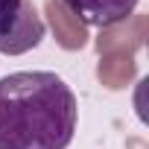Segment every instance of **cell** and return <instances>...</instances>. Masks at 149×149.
<instances>
[{"label": "cell", "mask_w": 149, "mask_h": 149, "mask_svg": "<svg viewBox=\"0 0 149 149\" xmlns=\"http://www.w3.org/2000/svg\"><path fill=\"white\" fill-rule=\"evenodd\" d=\"M44 38V21L32 0H0V53L21 56L38 47Z\"/></svg>", "instance_id": "cell-2"}, {"label": "cell", "mask_w": 149, "mask_h": 149, "mask_svg": "<svg viewBox=\"0 0 149 149\" xmlns=\"http://www.w3.org/2000/svg\"><path fill=\"white\" fill-rule=\"evenodd\" d=\"M61 3L76 15L85 26L88 24H97L102 29V26H111V24L126 21L134 12L137 0H61Z\"/></svg>", "instance_id": "cell-4"}, {"label": "cell", "mask_w": 149, "mask_h": 149, "mask_svg": "<svg viewBox=\"0 0 149 149\" xmlns=\"http://www.w3.org/2000/svg\"><path fill=\"white\" fill-rule=\"evenodd\" d=\"M137 73V61H134V53H123V50H114V53H102L100 64H97V79L108 88V91H120L126 88Z\"/></svg>", "instance_id": "cell-6"}, {"label": "cell", "mask_w": 149, "mask_h": 149, "mask_svg": "<svg viewBox=\"0 0 149 149\" xmlns=\"http://www.w3.org/2000/svg\"><path fill=\"white\" fill-rule=\"evenodd\" d=\"M146 38H149V18L146 15H129L126 21L100 29V35H97V53L100 56L102 53H114V50L134 53L137 47H143Z\"/></svg>", "instance_id": "cell-3"}, {"label": "cell", "mask_w": 149, "mask_h": 149, "mask_svg": "<svg viewBox=\"0 0 149 149\" xmlns=\"http://www.w3.org/2000/svg\"><path fill=\"white\" fill-rule=\"evenodd\" d=\"M44 15H47L50 29H53V35H56L61 50H82L88 44V26L70 12L61 0H47Z\"/></svg>", "instance_id": "cell-5"}, {"label": "cell", "mask_w": 149, "mask_h": 149, "mask_svg": "<svg viewBox=\"0 0 149 149\" xmlns=\"http://www.w3.org/2000/svg\"><path fill=\"white\" fill-rule=\"evenodd\" d=\"M76 132V97L47 70L0 79V149H67Z\"/></svg>", "instance_id": "cell-1"}]
</instances>
